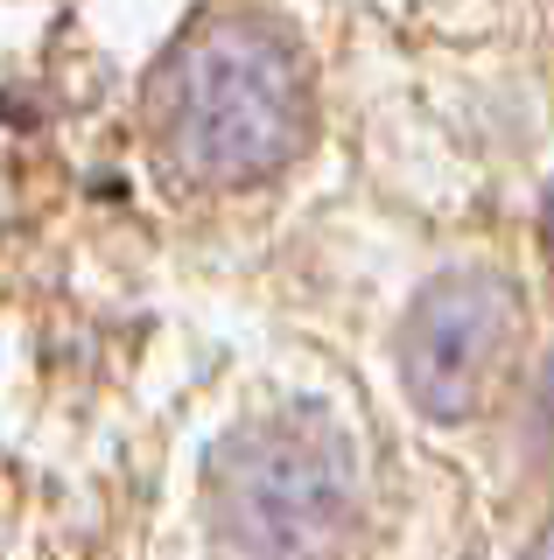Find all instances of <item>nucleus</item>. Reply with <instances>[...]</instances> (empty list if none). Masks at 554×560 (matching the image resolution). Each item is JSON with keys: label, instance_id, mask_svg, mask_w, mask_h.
<instances>
[{"label": "nucleus", "instance_id": "1", "mask_svg": "<svg viewBox=\"0 0 554 560\" xmlns=\"http://www.w3.org/2000/svg\"><path fill=\"white\" fill-rule=\"evenodd\" d=\"M547 238H554V197H547Z\"/></svg>", "mask_w": 554, "mask_h": 560}]
</instances>
